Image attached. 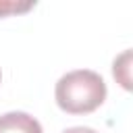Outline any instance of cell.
Here are the masks:
<instances>
[{
    "label": "cell",
    "mask_w": 133,
    "mask_h": 133,
    "mask_svg": "<svg viewBox=\"0 0 133 133\" xmlns=\"http://www.w3.org/2000/svg\"><path fill=\"white\" fill-rule=\"evenodd\" d=\"M112 73H114V79L125 89H131V50H125L121 56L114 58Z\"/></svg>",
    "instance_id": "obj_3"
},
{
    "label": "cell",
    "mask_w": 133,
    "mask_h": 133,
    "mask_svg": "<svg viewBox=\"0 0 133 133\" xmlns=\"http://www.w3.org/2000/svg\"><path fill=\"white\" fill-rule=\"evenodd\" d=\"M0 133H42V125L27 112H6L0 116Z\"/></svg>",
    "instance_id": "obj_2"
},
{
    "label": "cell",
    "mask_w": 133,
    "mask_h": 133,
    "mask_svg": "<svg viewBox=\"0 0 133 133\" xmlns=\"http://www.w3.org/2000/svg\"><path fill=\"white\" fill-rule=\"evenodd\" d=\"M56 102L69 114H85L106 100V83L100 73L77 69L62 75L56 83Z\"/></svg>",
    "instance_id": "obj_1"
},
{
    "label": "cell",
    "mask_w": 133,
    "mask_h": 133,
    "mask_svg": "<svg viewBox=\"0 0 133 133\" xmlns=\"http://www.w3.org/2000/svg\"><path fill=\"white\" fill-rule=\"evenodd\" d=\"M62 133H98V131H94V129H89V127H71V129L62 131Z\"/></svg>",
    "instance_id": "obj_5"
},
{
    "label": "cell",
    "mask_w": 133,
    "mask_h": 133,
    "mask_svg": "<svg viewBox=\"0 0 133 133\" xmlns=\"http://www.w3.org/2000/svg\"><path fill=\"white\" fill-rule=\"evenodd\" d=\"M35 2H17V0H0V17L6 15H17V12H27L33 8Z\"/></svg>",
    "instance_id": "obj_4"
}]
</instances>
